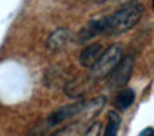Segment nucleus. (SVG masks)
<instances>
[{"mask_svg":"<svg viewBox=\"0 0 154 136\" xmlns=\"http://www.w3.org/2000/svg\"><path fill=\"white\" fill-rule=\"evenodd\" d=\"M81 108H83V101L60 106V108H57V109H55V111L47 118V125H48V126H57V125H60V123L66 121V119L75 118L76 115H80Z\"/></svg>","mask_w":154,"mask_h":136,"instance_id":"nucleus-4","label":"nucleus"},{"mask_svg":"<svg viewBox=\"0 0 154 136\" xmlns=\"http://www.w3.org/2000/svg\"><path fill=\"white\" fill-rule=\"evenodd\" d=\"M103 33H104L103 18L93 20V22L86 23V25L80 30V33H78V36H76V42L78 43H86V42H90V40H93L94 36L103 35Z\"/></svg>","mask_w":154,"mask_h":136,"instance_id":"nucleus-5","label":"nucleus"},{"mask_svg":"<svg viewBox=\"0 0 154 136\" xmlns=\"http://www.w3.org/2000/svg\"><path fill=\"white\" fill-rule=\"evenodd\" d=\"M121 126V116L118 111H108V121H106V128L103 131V136H118Z\"/></svg>","mask_w":154,"mask_h":136,"instance_id":"nucleus-10","label":"nucleus"},{"mask_svg":"<svg viewBox=\"0 0 154 136\" xmlns=\"http://www.w3.org/2000/svg\"><path fill=\"white\" fill-rule=\"evenodd\" d=\"M75 129H76V125H70V126H66V128L60 129V131L53 133L51 136H71V134H73Z\"/></svg>","mask_w":154,"mask_h":136,"instance_id":"nucleus-11","label":"nucleus"},{"mask_svg":"<svg viewBox=\"0 0 154 136\" xmlns=\"http://www.w3.org/2000/svg\"><path fill=\"white\" fill-rule=\"evenodd\" d=\"M70 36H71V33H70L68 28L53 30V32L48 35V38H47V48L50 50V52H57V50L63 48V46L68 43Z\"/></svg>","mask_w":154,"mask_h":136,"instance_id":"nucleus-6","label":"nucleus"},{"mask_svg":"<svg viewBox=\"0 0 154 136\" xmlns=\"http://www.w3.org/2000/svg\"><path fill=\"white\" fill-rule=\"evenodd\" d=\"M101 52H103V46H101V43H90V45L85 46L83 52L80 53V56H78V62H80L81 66H85V68H90V66L93 65V63L96 62L98 58H100Z\"/></svg>","mask_w":154,"mask_h":136,"instance_id":"nucleus-7","label":"nucleus"},{"mask_svg":"<svg viewBox=\"0 0 154 136\" xmlns=\"http://www.w3.org/2000/svg\"><path fill=\"white\" fill-rule=\"evenodd\" d=\"M104 106V98L100 96V98H94L91 101H83V108H81L80 115L83 116L85 119H93L98 113L103 109Z\"/></svg>","mask_w":154,"mask_h":136,"instance_id":"nucleus-8","label":"nucleus"},{"mask_svg":"<svg viewBox=\"0 0 154 136\" xmlns=\"http://www.w3.org/2000/svg\"><path fill=\"white\" fill-rule=\"evenodd\" d=\"M123 58V48L119 45H111L103 50L100 58L90 66V78L91 80H103L111 73L116 63Z\"/></svg>","mask_w":154,"mask_h":136,"instance_id":"nucleus-2","label":"nucleus"},{"mask_svg":"<svg viewBox=\"0 0 154 136\" xmlns=\"http://www.w3.org/2000/svg\"><path fill=\"white\" fill-rule=\"evenodd\" d=\"M143 13H144V7L141 3H136V2L126 3L119 10H116L114 13L103 18L104 33H108V35H121V33L129 32L137 25Z\"/></svg>","mask_w":154,"mask_h":136,"instance_id":"nucleus-1","label":"nucleus"},{"mask_svg":"<svg viewBox=\"0 0 154 136\" xmlns=\"http://www.w3.org/2000/svg\"><path fill=\"white\" fill-rule=\"evenodd\" d=\"M133 68H134V60L133 56H123L119 62L116 63L109 76V86L113 88H118V86H124L128 81H129L131 75H133Z\"/></svg>","mask_w":154,"mask_h":136,"instance_id":"nucleus-3","label":"nucleus"},{"mask_svg":"<svg viewBox=\"0 0 154 136\" xmlns=\"http://www.w3.org/2000/svg\"><path fill=\"white\" fill-rule=\"evenodd\" d=\"M134 98H136L134 90L126 88V90H123V91H119V95L116 96L114 106H116V109H119V111H124V109H128L134 103Z\"/></svg>","mask_w":154,"mask_h":136,"instance_id":"nucleus-9","label":"nucleus"},{"mask_svg":"<svg viewBox=\"0 0 154 136\" xmlns=\"http://www.w3.org/2000/svg\"><path fill=\"white\" fill-rule=\"evenodd\" d=\"M152 131H154L152 126H147L146 129H143V131L139 133V136H152Z\"/></svg>","mask_w":154,"mask_h":136,"instance_id":"nucleus-12","label":"nucleus"}]
</instances>
